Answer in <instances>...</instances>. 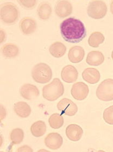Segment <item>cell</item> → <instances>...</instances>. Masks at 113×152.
<instances>
[{"label": "cell", "mask_w": 113, "mask_h": 152, "mask_svg": "<svg viewBox=\"0 0 113 152\" xmlns=\"http://www.w3.org/2000/svg\"><path fill=\"white\" fill-rule=\"evenodd\" d=\"M60 29L63 39L70 43H79L87 35L84 23L75 18L64 20L60 23Z\"/></svg>", "instance_id": "1"}, {"label": "cell", "mask_w": 113, "mask_h": 152, "mask_svg": "<svg viewBox=\"0 0 113 152\" xmlns=\"http://www.w3.org/2000/svg\"><path fill=\"white\" fill-rule=\"evenodd\" d=\"M64 88L59 78H54L43 89V96L48 101H54L64 94Z\"/></svg>", "instance_id": "2"}, {"label": "cell", "mask_w": 113, "mask_h": 152, "mask_svg": "<svg viewBox=\"0 0 113 152\" xmlns=\"http://www.w3.org/2000/svg\"><path fill=\"white\" fill-rule=\"evenodd\" d=\"M53 76L52 71L46 64L40 63L35 65L32 70V77L35 82L45 84L50 82Z\"/></svg>", "instance_id": "3"}, {"label": "cell", "mask_w": 113, "mask_h": 152, "mask_svg": "<svg viewBox=\"0 0 113 152\" xmlns=\"http://www.w3.org/2000/svg\"><path fill=\"white\" fill-rule=\"evenodd\" d=\"M1 19L4 23L13 25L19 19V10L14 3L6 2L1 6Z\"/></svg>", "instance_id": "4"}, {"label": "cell", "mask_w": 113, "mask_h": 152, "mask_svg": "<svg viewBox=\"0 0 113 152\" xmlns=\"http://www.w3.org/2000/svg\"><path fill=\"white\" fill-rule=\"evenodd\" d=\"M87 13L89 16L92 19H102L107 14V4L103 1H90L88 5Z\"/></svg>", "instance_id": "5"}, {"label": "cell", "mask_w": 113, "mask_h": 152, "mask_svg": "<svg viewBox=\"0 0 113 152\" xmlns=\"http://www.w3.org/2000/svg\"><path fill=\"white\" fill-rule=\"evenodd\" d=\"M96 93L97 97L101 101H113V79L109 78L104 80L98 86Z\"/></svg>", "instance_id": "6"}, {"label": "cell", "mask_w": 113, "mask_h": 152, "mask_svg": "<svg viewBox=\"0 0 113 152\" xmlns=\"http://www.w3.org/2000/svg\"><path fill=\"white\" fill-rule=\"evenodd\" d=\"M57 108L62 113L69 116H73L78 111V107L75 103L68 98H63L57 104Z\"/></svg>", "instance_id": "7"}, {"label": "cell", "mask_w": 113, "mask_h": 152, "mask_svg": "<svg viewBox=\"0 0 113 152\" xmlns=\"http://www.w3.org/2000/svg\"><path fill=\"white\" fill-rule=\"evenodd\" d=\"M89 92L88 85L83 82H77L72 86L71 93L73 98L78 101H83L87 97Z\"/></svg>", "instance_id": "8"}, {"label": "cell", "mask_w": 113, "mask_h": 152, "mask_svg": "<svg viewBox=\"0 0 113 152\" xmlns=\"http://www.w3.org/2000/svg\"><path fill=\"white\" fill-rule=\"evenodd\" d=\"M44 142L49 149L56 150L60 148L63 145V137L57 133H51L46 136Z\"/></svg>", "instance_id": "9"}, {"label": "cell", "mask_w": 113, "mask_h": 152, "mask_svg": "<svg viewBox=\"0 0 113 152\" xmlns=\"http://www.w3.org/2000/svg\"><path fill=\"white\" fill-rule=\"evenodd\" d=\"M20 94L23 98L27 100H32L37 98L39 95L38 88L31 84H25L20 89Z\"/></svg>", "instance_id": "10"}, {"label": "cell", "mask_w": 113, "mask_h": 152, "mask_svg": "<svg viewBox=\"0 0 113 152\" xmlns=\"http://www.w3.org/2000/svg\"><path fill=\"white\" fill-rule=\"evenodd\" d=\"M79 77V72L76 67L68 65L64 67L61 72V77L64 82L71 83L76 82Z\"/></svg>", "instance_id": "11"}, {"label": "cell", "mask_w": 113, "mask_h": 152, "mask_svg": "<svg viewBox=\"0 0 113 152\" xmlns=\"http://www.w3.org/2000/svg\"><path fill=\"white\" fill-rule=\"evenodd\" d=\"M19 27L21 31L25 35H30L33 34L37 29V22L34 19L26 17L20 21Z\"/></svg>", "instance_id": "12"}, {"label": "cell", "mask_w": 113, "mask_h": 152, "mask_svg": "<svg viewBox=\"0 0 113 152\" xmlns=\"http://www.w3.org/2000/svg\"><path fill=\"white\" fill-rule=\"evenodd\" d=\"M72 12L71 3L68 1H59L55 7V13L58 16L62 18L69 16Z\"/></svg>", "instance_id": "13"}, {"label": "cell", "mask_w": 113, "mask_h": 152, "mask_svg": "<svg viewBox=\"0 0 113 152\" xmlns=\"http://www.w3.org/2000/svg\"><path fill=\"white\" fill-rule=\"evenodd\" d=\"M66 135L71 141L77 142L81 139L83 134V130L79 125L71 124L66 127Z\"/></svg>", "instance_id": "14"}, {"label": "cell", "mask_w": 113, "mask_h": 152, "mask_svg": "<svg viewBox=\"0 0 113 152\" xmlns=\"http://www.w3.org/2000/svg\"><path fill=\"white\" fill-rule=\"evenodd\" d=\"M82 78L86 82L91 84H95L100 81L101 74L96 69L88 67L83 72Z\"/></svg>", "instance_id": "15"}, {"label": "cell", "mask_w": 113, "mask_h": 152, "mask_svg": "<svg viewBox=\"0 0 113 152\" xmlns=\"http://www.w3.org/2000/svg\"><path fill=\"white\" fill-rule=\"evenodd\" d=\"M85 56V51L81 46H75L69 50L68 53V58L72 63H80L83 60Z\"/></svg>", "instance_id": "16"}, {"label": "cell", "mask_w": 113, "mask_h": 152, "mask_svg": "<svg viewBox=\"0 0 113 152\" xmlns=\"http://www.w3.org/2000/svg\"><path fill=\"white\" fill-rule=\"evenodd\" d=\"M105 59L103 54L100 51H92L88 54L86 62L90 66H99L103 63Z\"/></svg>", "instance_id": "17"}, {"label": "cell", "mask_w": 113, "mask_h": 152, "mask_svg": "<svg viewBox=\"0 0 113 152\" xmlns=\"http://www.w3.org/2000/svg\"><path fill=\"white\" fill-rule=\"evenodd\" d=\"M14 110L16 114L21 118H26L31 114V108L25 102H18L14 105Z\"/></svg>", "instance_id": "18"}, {"label": "cell", "mask_w": 113, "mask_h": 152, "mask_svg": "<svg viewBox=\"0 0 113 152\" xmlns=\"http://www.w3.org/2000/svg\"><path fill=\"white\" fill-rule=\"evenodd\" d=\"M49 51L53 57L59 58L66 53V48L61 42L56 41L51 45Z\"/></svg>", "instance_id": "19"}, {"label": "cell", "mask_w": 113, "mask_h": 152, "mask_svg": "<svg viewBox=\"0 0 113 152\" xmlns=\"http://www.w3.org/2000/svg\"><path fill=\"white\" fill-rule=\"evenodd\" d=\"M52 10L50 4L46 2H41L38 7L37 13L39 18L43 20H47L50 18Z\"/></svg>", "instance_id": "20"}, {"label": "cell", "mask_w": 113, "mask_h": 152, "mask_svg": "<svg viewBox=\"0 0 113 152\" xmlns=\"http://www.w3.org/2000/svg\"><path fill=\"white\" fill-rule=\"evenodd\" d=\"M1 51L4 57L8 58H13L18 56L19 49L15 44L8 43L3 45L1 48Z\"/></svg>", "instance_id": "21"}, {"label": "cell", "mask_w": 113, "mask_h": 152, "mask_svg": "<svg viewBox=\"0 0 113 152\" xmlns=\"http://www.w3.org/2000/svg\"><path fill=\"white\" fill-rule=\"evenodd\" d=\"M32 134L37 137L43 136L46 132V126L44 121H38L32 125Z\"/></svg>", "instance_id": "22"}, {"label": "cell", "mask_w": 113, "mask_h": 152, "mask_svg": "<svg viewBox=\"0 0 113 152\" xmlns=\"http://www.w3.org/2000/svg\"><path fill=\"white\" fill-rule=\"evenodd\" d=\"M104 40L105 37L102 33L100 32H93L89 38L88 44L91 47L97 48L103 42Z\"/></svg>", "instance_id": "23"}, {"label": "cell", "mask_w": 113, "mask_h": 152, "mask_svg": "<svg viewBox=\"0 0 113 152\" xmlns=\"http://www.w3.org/2000/svg\"><path fill=\"white\" fill-rule=\"evenodd\" d=\"M48 122L51 127L53 129H59L64 124V118L59 114L54 113L49 117Z\"/></svg>", "instance_id": "24"}, {"label": "cell", "mask_w": 113, "mask_h": 152, "mask_svg": "<svg viewBox=\"0 0 113 152\" xmlns=\"http://www.w3.org/2000/svg\"><path fill=\"white\" fill-rule=\"evenodd\" d=\"M24 138L23 131L21 128L13 129L10 135V139L13 145H18L21 143Z\"/></svg>", "instance_id": "25"}, {"label": "cell", "mask_w": 113, "mask_h": 152, "mask_svg": "<svg viewBox=\"0 0 113 152\" xmlns=\"http://www.w3.org/2000/svg\"><path fill=\"white\" fill-rule=\"evenodd\" d=\"M103 119L107 124L113 125V105H111L104 110Z\"/></svg>", "instance_id": "26"}, {"label": "cell", "mask_w": 113, "mask_h": 152, "mask_svg": "<svg viewBox=\"0 0 113 152\" xmlns=\"http://www.w3.org/2000/svg\"><path fill=\"white\" fill-rule=\"evenodd\" d=\"M20 5L26 9H33L36 6L37 1L35 0H30V1H24L20 0L18 1Z\"/></svg>", "instance_id": "27"}, {"label": "cell", "mask_w": 113, "mask_h": 152, "mask_svg": "<svg viewBox=\"0 0 113 152\" xmlns=\"http://www.w3.org/2000/svg\"><path fill=\"white\" fill-rule=\"evenodd\" d=\"M33 149L30 147L26 145H24L17 149L16 152H33Z\"/></svg>", "instance_id": "28"}, {"label": "cell", "mask_w": 113, "mask_h": 152, "mask_svg": "<svg viewBox=\"0 0 113 152\" xmlns=\"http://www.w3.org/2000/svg\"><path fill=\"white\" fill-rule=\"evenodd\" d=\"M6 110L3 108V106L1 105V121L3 120V118L6 117Z\"/></svg>", "instance_id": "29"}, {"label": "cell", "mask_w": 113, "mask_h": 152, "mask_svg": "<svg viewBox=\"0 0 113 152\" xmlns=\"http://www.w3.org/2000/svg\"><path fill=\"white\" fill-rule=\"evenodd\" d=\"M0 32H1V38H0L1 41H0V42L2 43L4 40L6 39V34L2 29H1Z\"/></svg>", "instance_id": "30"}, {"label": "cell", "mask_w": 113, "mask_h": 152, "mask_svg": "<svg viewBox=\"0 0 113 152\" xmlns=\"http://www.w3.org/2000/svg\"><path fill=\"white\" fill-rule=\"evenodd\" d=\"M110 12L113 15V1H112L111 4H110Z\"/></svg>", "instance_id": "31"}, {"label": "cell", "mask_w": 113, "mask_h": 152, "mask_svg": "<svg viewBox=\"0 0 113 152\" xmlns=\"http://www.w3.org/2000/svg\"><path fill=\"white\" fill-rule=\"evenodd\" d=\"M112 58L113 60V51H112Z\"/></svg>", "instance_id": "32"}]
</instances>
